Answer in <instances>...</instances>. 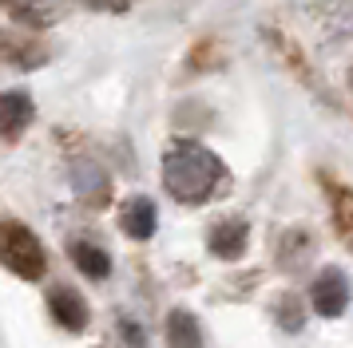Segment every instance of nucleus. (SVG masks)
Returning <instances> with one entry per match:
<instances>
[{
	"instance_id": "7",
	"label": "nucleus",
	"mask_w": 353,
	"mask_h": 348,
	"mask_svg": "<svg viewBox=\"0 0 353 348\" xmlns=\"http://www.w3.org/2000/svg\"><path fill=\"white\" fill-rule=\"evenodd\" d=\"M242 250H246V221H219L214 230H210V253L214 257H242Z\"/></svg>"
},
{
	"instance_id": "11",
	"label": "nucleus",
	"mask_w": 353,
	"mask_h": 348,
	"mask_svg": "<svg viewBox=\"0 0 353 348\" xmlns=\"http://www.w3.org/2000/svg\"><path fill=\"white\" fill-rule=\"evenodd\" d=\"M0 8L8 16H17L20 24H28V28H48V12H44L40 0H0Z\"/></svg>"
},
{
	"instance_id": "9",
	"label": "nucleus",
	"mask_w": 353,
	"mask_h": 348,
	"mask_svg": "<svg viewBox=\"0 0 353 348\" xmlns=\"http://www.w3.org/2000/svg\"><path fill=\"white\" fill-rule=\"evenodd\" d=\"M72 261H76L80 273L92 277V281H103V277L112 273V257L99 250V246H92V241H76V246H72Z\"/></svg>"
},
{
	"instance_id": "10",
	"label": "nucleus",
	"mask_w": 353,
	"mask_h": 348,
	"mask_svg": "<svg viewBox=\"0 0 353 348\" xmlns=\"http://www.w3.org/2000/svg\"><path fill=\"white\" fill-rule=\"evenodd\" d=\"M167 340H171V348H203V336H199V320H194L191 313L175 309V313L167 316Z\"/></svg>"
},
{
	"instance_id": "2",
	"label": "nucleus",
	"mask_w": 353,
	"mask_h": 348,
	"mask_svg": "<svg viewBox=\"0 0 353 348\" xmlns=\"http://www.w3.org/2000/svg\"><path fill=\"white\" fill-rule=\"evenodd\" d=\"M0 265L17 273L24 281H40L48 269V253L40 246V237L20 226V221H0Z\"/></svg>"
},
{
	"instance_id": "1",
	"label": "nucleus",
	"mask_w": 353,
	"mask_h": 348,
	"mask_svg": "<svg viewBox=\"0 0 353 348\" xmlns=\"http://www.w3.org/2000/svg\"><path fill=\"white\" fill-rule=\"evenodd\" d=\"M226 166L219 162L214 151L199 146V142H175L167 155H163V186L167 194H175L179 202H207L214 186L223 182Z\"/></svg>"
},
{
	"instance_id": "12",
	"label": "nucleus",
	"mask_w": 353,
	"mask_h": 348,
	"mask_svg": "<svg viewBox=\"0 0 353 348\" xmlns=\"http://www.w3.org/2000/svg\"><path fill=\"white\" fill-rule=\"evenodd\" d=\"M278 316H282V329H290V332L302 329V309H298V301H282Z\"/></svg>"
},
{
	"instance_id": "6",
	"label": "nucleus",
	"mask_w": 353,
	"mask_h": 348,
	"mask_svg": "<svg viewBox=\"0 0 353 348\" xmlns=\"http://www.w3.org/2000/svg\"><path fill=\"white\" fill-rule=\"evenodd\" d=\"M155 206H151V198H131L128 206H123V214H119V226H123V234L128 237H151L155 234Z\"/></svg>"
},
{
	"instance_id": "8",
	"label": "nucleus",
	"mask_w": 353,
	"mask_h": 348,
	"mask_svg": "<svg viewBox=\"0 0 353 348\" xmlns=\"http://www.w3.org/2000/svg\"><path fill=\"white\" fill-rule=\"evenodd\" d=\"M44 60H48V56L36 44H24L20 36H4V32H0V63H12V67L32 72V67H40Z\"/></svg>"
},
{
	"instance_id": "3",
	"label": "nucleus",
	"mask_w": 353,
	"mask_h": 348,
	"mask_svg": "<svg viewBox=\"0 0 353 348\" xmlns=\"http://www.w3.org/2000/svg\"><path fill=\"white\" fill-rule=\"evenodd\" d=\"M310 301H314V309L325 320H334V316L345 313V305H350V277H345V269H337V265L321 269L318 277H314Z\"/></svg>"
},
{
	"instance_id": "13",
	"label": "nucleus",
	"mask_w": 353,
	"mask_h": 348,
	"mask_svg": "<svg viewBox=\"0 0 353 348\" xmlns=\"http://www.w3.org/2000/svg\"><path fill=\"white\" fill-rule=\"evenodd\" d=\"M83 4H92V8H108V12H123L131 0H83Z\"/></svg>"
},
{
	"instance_id": "4",
	"label": "nucleus",
	"mask_w": 353,
	"mask_h": 348,
	"mask_svg": "<svg viewBox=\"0 0 353 348\" xmlns=\"http://www.w3.org/2000/svg\"><path fill=\"white\" fill-rule=\"evenodd\" d=\"M36 119L32 99L24 91H0V139H20Z\"/></svg>"
},
{
	"instance_id": "5",
	"label": "nucleus",
	"mask_w": 353,
	"mask_h": 348,
	"mask_svg": "<svg viewBox=\"0 0 353 348\" xmlns=\"http://www.w3.org/2000/svg\"><path fill=\"white\" fill-rule=\"evenodd\" d=\"M48 309H52V316L72 332H80L83 325H88V305H83V297L72 293V289H56L48 297Z\"/></svg>"
}]
</instances>
